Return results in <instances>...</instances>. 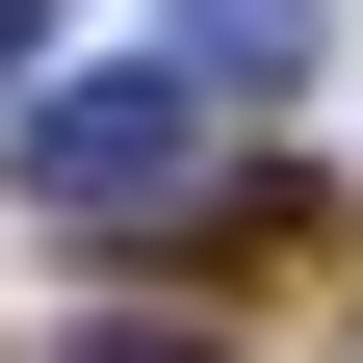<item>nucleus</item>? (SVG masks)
Listing matches in <instances>:
<instances>
[{
  "label": "nucleus",
  "mask_w": 363,
  "mask_h": 363,
  "mask_svg": "<svg viewBox=\"0 0 363 363\" xmlns=\"http://www.w3.org/2000/svg\"><path fill=\"white\" fill-rule=\"evenodd\" d=\"M26 52H52V0H0V78H26Z\"/></svg>",
  "instance_id": "nucleus-3"
},
{
  "label": "nucleus",
  "mask_w": 363,
  "mask_h": 363,
  "mask_svg": "<svg viewBox=\"0 0 363 363\" xmlns=\"http://www.w3.org/2000/svg\"><path fill=\"white\" fill-rule=\"evenodd\" d=\"M26 182H52L78 234H156L182 182H208V78H78V104H26Z\"/></svg>",
  "instance_id": "nucleus-1"
},
{
  "label": "nucleus",
  "mask_w": 363,
  "mask_h": 363,
  "mask_svg": "<svg viewBox=\"0 0 363 363\" xmlns=\"http://www.w3.org/2000/svg\"><path fill=\"white\" fill-rule=\"evenodd\" d=\"M78 363H208V337H78Z\"/></svg>",
  "instance_id": "nucleus-4"
},
{
  "label": "nucleus",
  "mask_w": 363,
  "mask_h": 363,
  "mask_svg": "<svg viewBox=\"0 0 363 363\" xmlns=\"http://www.w3.org/2000/svg\"><path fill=\"white\" fill-rule=\"evenodd\" d=\"M311 52V0H182V78H286Z\"/></svg>",
  "instance_id": "nucleus-2"
}]
</instances>
